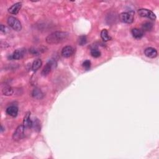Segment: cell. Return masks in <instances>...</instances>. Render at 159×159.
<instances>
[{
	"label": "cell",
	"mask_w": 159,
	"mask_h": 159,
	"mask_svg": "<svg viewBox=\"0 0 159 159\" xmlns=\"http://www.w3.org/2000/svg\"><path fill=\"white\" fill-rule=\"evenodd\" d=\"M68 36L69 34L67 32L56 31L49 35L46 37V42L49 44H57L66 41Z\"/></svg>",
	"instance_id": "obj_1"
},
{
	"label": "cell",
	"mask_w": 159,
	"mask_h": 159,
	"mask_svg": "<svg viewBox=\"0 0 159 159\" xmlns=\"http://www.w3.org/2000/svg\"><path fill=\"white\" fill-rule=\"evenodd\" d=\"M8 24L13 30L16 31H20L22 29V25L21 22L17 18L10 16L8 19Z\"/></svg>",
	"instance_id": "obj_2"
},
{
	"label": "cell",
	"mask_w": 159,
	"mask_h": 159,
	"mask_svg": "<svg viewBox=\"0 0 159 159\" xmlns=\"http://www.w3.org/2000/svg\"><path fill=\"white\" fill-rule=\"evenodd\" d=\"M57 62L53 59L50 60L47 62L46 65L44 67L41 74L42 76H47V75L52 71V70L57 67Z\"/></svg>",
	"instance_id": "obj_3"
},
{
	"label": "cell",
	"mask_w": 159,
	"mask_h": 159,
	"mask_svg": "<svg viewBox=\"0 0 159 159\" xmlns=\"http://www.w3.org/2000/svg\"><path fill=\"white\" fill-rule=\"evenodd\" d=\"M119 19L124 23L131 24L134 21V13L131 12H124L119 15Z\"/></svg>",
	"instance_id": "obj_4"
},
{
	"label": "cell",
	"mask_w": 159,
	"mask_h": 159,
	"mask_svg": "<svg viewBox=\"0 0 159 159\" xmlns=\"http://www.w3.org/2000/svg\"><path fill=\"white\" fill-rule=\"evenodd\" d=\"M25 127L24 125H20L19 126L16 131H14L13 135V140L15 141H18L21 140L24 137V131H25Z\"/></svg>",
	"instance_id": "obj_5"
},
{
	"label": "cell",
	"mask_w": 159,
	"mask_h": 159,
	"mask_svg": "<svg viewBox=\"0 0 159 159\" xmlns=\"http://www.w3.org/2000/svg\"><path fill=\"white\" fill-rule=\"evenodd\" d=\"M138 14L141 17L147 18L151 20H155L157 18L155 14H154V13L152 12L151 10H149L148 9L142 8V9H139Z\"/></svg>",
	"instance_id": "obj_6"
},
{
	"label": "cell",
	"mask_w": 159,
	"mask_h": 159,
	"mask_svg": "<svg viewBox=\"0 0 159 159\" xmlns=\"http://www.w3.org/2000/svg\"><path fill=\"white\" fill-rule=\"evenodd\" d=\"M26 53V49L24 48L18 49L15 51L11 55L10 58L13 60H20L23 58Z\"/></svg>",
	"instance_id": "obj_7"
},
{
	"label": "cell",
	"mask_w": 159,
	"mask_h": 159,
	"mask_svg": "<svg viewBox=\"0 0 159 159\" xmlns=\"http://www.w3.org/2000/svg\"><path fill=\"white\" fill-rule=\"evenodd\" d=\"M144 54H145V56L146 57L148 58H154L157 56L158 52L155 49H154L153 47H148L146 49L145 51H144Z\"/></svg>",
	"instance_id": "obj_8"
},
{
	"label": "cell",
	"mask_w": 159,
	"mask_h": 159,
	"mask_svg": "<svg viewBox=\"0 0 159 159\" xmlns=\"http://www.w3.org/2000/svg\"><path fill=\"white\" fill-rule=\"evenodd\" d=\"M23 125L26 128H30L32 126V121L31 119V113L27 112L25 114L23 119Z\"/></svg>",
	"instance_id": "obj_9"
},
{
	"label": "cell",
	"mask_w": 159,
	"mask_h": 159,
	"mask_svg": "<svg viewBox=\"0 0 159 159\" xmlns=\"http://www.w3.org/2000/svg\"><path fill=\"white\" fill-rule=\"evenodd\" d=\"M74 53V49L72 46H65L63 48L62 51V56L66 58L71 57Z\"/></svg>",
	"instance_id": "obj_10"
},
{
	"label": "cell",
	"mask_w": 159,
	"mask_h": 159,
	"mask_svg": "<svg viewBox=\"0 0 159 159\" xmlns=\"http://www.w3.org/2000/svg\"><path fill=\"white\" fill-rule=\"evenodd\" d=\"M22 4L21 3H16L8 9V12L11 14H17L21 9Z\"/></svg>",
	"instance_id": "obj_11"
},
{
	"label": "cell",
	"mask_w": 159,
	"mask_h": 159,
	"mask_svg": "<svg viewBox=\"0 0 159 159\" xmlns=\"http://www.w3.org/2000/svg\"><path fill=\"white\" fill-rule=\"evenodd\" d=\"M6 112L10 116L13 117H16L18 114V108L15 106H11L6 109Z\"/></svg>",
	"instance_id": "obj_12"
},
{
	"label": "cell",
	"mask_w": 159,
	"mask_h": 159,
	"mask_svg": "<svg viewBox=\"0 0 159 159\" xmlns=\"http://www.w3.org/2000/svg\"><path fill=\"white\" fill-rule=\"evenodd\" d=\"M132 36L136 39H141L144 36V31L141 29L134 28L131 31Z\"/></svg>",
	"instance_id": "obj_13"
},
{
	"label": "cell",
	"mask_w": 159,
	"mask_h": 159,
	"mask_svg": "<svg viewBox=\"0 0 159 159\" xmlns=\"http://www.w3.org/2000/svg\"><path fill=\"white\" fill-rule=\"evenodd\" d=\"M32 96L34 98L37 99H41L44 97V94L39 88H34L32 93Z\"/></svg>",
	"instance_id": "obj_14"
},
{
	"label": "cell",
	"mask_w": 159,
	"mask_h": 159,
	"mask_svg": "<svg viewBox=\"0 0 159 159\" xmlns=\"http://www.w3.org/2000/svg\"><path fill=\"white\" fill-rule=\"evenodd\" d=\"M42 62L41 59H36L33 62L32 64V70L34 72H36L41 67Z\"/></svg>",
	"instance_id": "obj_15"
},
{
	"label": "cell",
	"mask_w": 159,
	"mask_h": 159,
	"mask_svg": "<svg viewBox=\"0 0 159 159\" xmlns=\"http://www.w3.org/2000/svg\"><path fill=\"white\" fill-rule=\"evenodd\" d=\"M2 93L5 96H11L13 94V89L10 86L5 85L2 88Z\"/></svg>",
	"instance_id": "obj_16"
},
{
	"label": "cell",
	"mask_w": 159,
	"mask_h": 159,
	"mask_svg": "<svg viewBox=\"0 0 159 159\" xmlns=\"http://www.w3.org/2000/svg\"><path fill=\"white\" fill-rule=\"evenodd\" d=\"M101 37L104 41L107 42L111 40V37L109 36L108 32L106 29H103L101 32Z\"/></svg>",
	"instance_id": "obj_17"
},
{
	"label": "cell",
	"mask_w": 159,
	"mask_h": 159,
	"mask_svg": "<svg viewBox=\"0 0 159 159\" xmlns=\"http://www.w3.org/2000/svg\"><path fill=\"white\" fill-rule=\"evenodd\" d=\"M32 127L35 129V130L37 132L41 131V122L39 121L38 119H35L34 121H32Z\"/></svg>",
	"instance_id": "obj_18"
},
{
	"label": "cell",
	"mask_w": 159,
	"mask_h": 159,
	"mask_svg": "<svg viewBox=\"0 0 159 159\" xmlns=\"http://www.w3.org/2000/svg\"><path fill=\"white\" fill-rule=\"evenodd\" d=\"M44 49H41V48H35V47H32L31 49H29V52H31L32 54L33 55H36V56H38L39 53H42L44 51H42Z\"/></svg>",
	"instance_id": "obj_19"
},
{
	"label": "cell",
	"mask_w": 159,
	"mask_h": 159,
	"mask_svg": "<svg viewBox=\"0 0 159 159\" xmlns=\"http://www.w3.org/2000/svg\"><path fill=\"white\" fill-rule=\"evenodd\" d=\"M90 53L91 56L94 58H98L101 56V52L97 49H92Z\"/></svg>",
	"instance_id": "obj_20"
},
{
	"label": "cell",
	"mask_w": 159,
	"mask_h": 159,
	"mask_svg": "<svg viewBox=\"0 0 159 159\" xmlns=\"http://www.w3.org/2000/svg\"><path fill=\"white\" fill-rule=\"evenodd\" d=\"M153 27V26H152V24L151 23H145L142 26V31H151V30L152 29Z\"/></svg>",
	"instance_id": "obj_21"
},
{
	"label": "cell",
	"mask_w": 159,
	"mask_h": 159,
	"mask_svg": "<svg viewBox=\"0 0 159 159\" xmlns=\"http://www.w3.org/2000/svg\"><path fill=\"white\" fill-rule=\"evenodd\" d=\"M87 42V39L85 36H82L79 37L78 40V44L80 46H84Z\"/></svg>",
	"instance_id": "obj_22"
},
{
	"label": "cell",
	"mask_w": 159,
	"mask_h": 159,
	"mask_svg": "<svg viewBox=\"0 0 159 159\" xmlns=\"http://www.w3.org/2000/svg\"><path fill=\"white\" fill-rule=\"evenodd\" d=\"M82 65H83V67H84V68L86 69L87 70H89L91 67V62L87 60V61H85L84 62H83Z\"/></svg>",
	"instance_id": "obj_23"
},
{
	"label": "cell",
	"mask_w": 159,
	"mask_h": 159,
	"mask_svg": "<svg viewBox=\"0 0 159 159\" xmlns=\"http://www.w3.org/2000/svg\"><path fill=\"white\" fill-rule=\"evenodd\" d=\"M0 31H1V32L2 33L6 34L7 32V28L5 27L4 25L1 24V27H0Z\"/></svg>",
	"instance_id": "obj_24"
}]
</instances>
